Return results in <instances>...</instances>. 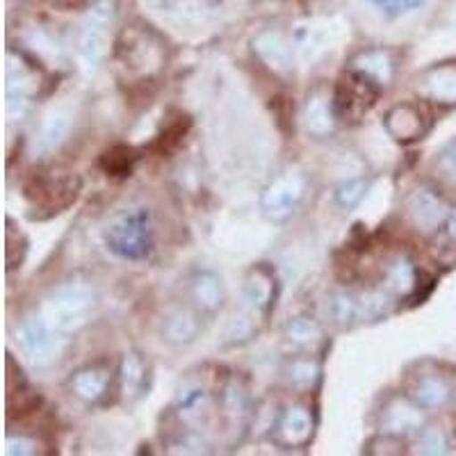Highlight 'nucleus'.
<instances>
[{
  "label": "nucleus",
  "instance_id": "nucleus-2",
  "mask_svg": "<svg viewBox=\"0 0 456 456\" xmlns=\"http://www.w3.org/2000/svg\"><path fill=\"white\" fill-rule=\"evenodd\" d=\"M381 96V83L370 73L354 69L345 73L333 94V117L342 121H358L377 105Z\"/></svg>",
  "mask_w": 456,
  "mask_h": 456
},
{
  "label": "nucleus",
  "instance_id": "nucleus-24",
  "mask_svg": "<svg viewBox=\"0 0 456 456\" xmlns=\"http://www.w3.org/2000/svg\"><path fill=\"white\" fill-rule=\"evenodd\" d=\"M447 228H450V235H452V238L456 240V210H454V213H452L450 222H447Z\"/></svg>",
  "mask_w": 456,
  "mask_h": 456
},
{
  "label": "nucleus",
  "instance_id": "nucleus-3",
  "mask_svg": "<svg viewBox=\"0 0 456 456\" xmlns=\"http://www.w3.org/2000/svg\"><path fill=\"white\" fill-rule=\"evenodd\" d=\"M26 197L35 206L46 208L51 213H60L67 206L76 201L80 192V181L71 174L67 176H55V174H35L26 183Z\"/></svg>",
  "mask_w": 456,
  "mask_h": 456
},
{
  "label": "nucleus",
  "instance_id": "nucleus-23",
  "mask_svg": "<svg viewBox=\"0 0 456 456\" xmlns=\"http://www.w3.org/2000/svg\"><path fill=\"white\" fill-rule=\"evenodd\" d=\"M441 167L443 171H445L447 178L456 181V142L450 146V149H445V153H443L441 158Z\"/></svg>",
  "mask_w": 456,
  "mask_h": 456
},
{
  "label": "nucleus",
  "instance_id": "nucleus-8",
  "mask_svg": "<svg viewBox=\"0 0 456 456\" xmlns=\"http://www.w3.org/2000/svg\"><path fill=\"white\" fill-rule=\"evenodd\" d=\"M409 210L413 215L415 224L425 228H436L441 226L447 219V206L438 194H434L431 190H418V192L411 197Z\"/></svg>",
  "mask_w": 456,
  "mask_h": 456
},
{
  "label": "nucleus",
  "instance_id": "nucleus-14",
  "mask_svg": "<svg viewBox=\"0 0 456 456\" xmlns=\"http://www.w3.org/2000/svg\"><path fill=\"white\" fill-rule=\"evenodd\" d=\"M165 331H167V338H169L171 342H187L197 336L199 324H197V320H194L192 313L178 311V313H174L169 320H167Z\"/></svg>",
  "mask_w": 456,
  "mask_h": 456
},
{
  "label": "nucleus",
  "instance_id": "nucleus-4",
  "mask_svg": "<svg viewBox=\"0 0 456 456\" xmlns=\"http://www.w3.org/2000/svg\"><path fill=\"white\" fill-rule=\"evenodd\" d=\"M19 342L23 352L35 361V363H46L57 354V338L44 320H26L19 329Z\"/></svg>",
  "mask_w": 456,
  "mask_h": 456
},
{
  "label": "nucleus",
  "instance_id": "nucleus-6",
  "mask_svg": "<svg viewBox=\"0 0 456 456\" xmlns=\"http://www.w3.org/2000/svg\"><path fill=\"white\" fill-rule=\"evenodd\" d=\"M388 126L390 135L399 142H413L418 137H422L427 133V119H425V112L422 108L413 103H404V105H397L393 112L388 114Z\"/></svg>",
  "mask_w": 456,
  "mask_h": 456
},
{
  "label": "nucleus",
  "instance_id": "nucleus-15",
  "mask_svg": "<svg viewBox=\"0 0 456 456\" xmlns=\"http://www.w3.org/2000/svg\"><path fill=\"white\" fill-rule=\"evenodd\" d=\"M144 381H146L144 361H142L137 354H130V356H126V361H124V393L130 395V397H135V395H140Z\"/></svg>",
  "mask_w": 456,
  "mask_h": 456
},
{
  "label": "nucleus",
  "instance_id": "nucleus-21",
  "mask_svg": "<svg viewBox=\"0 0 456 456\" xmlns=\"http://www.w3.org/2000/svg\"><path fill=\"white\" fill-rule=\"evenodd\" d=\"M422 447H425L429 454H441V452H445L447 447L445 436H443L438 429H429L425 436H422Z\"/></svg>",
  "mask_w": 456,
  "mask_h": 456
},
{
  "label": "nucleus",
  "instance_id": "nucleus-19",
  "mask_svg": "<svg viewBox=\"0 0 456 456\" xmlns=\"http://www.w3.org/2000/svg\"><path fill=\"white\" fill-rule=\"evenodd\" d=\"M372 3L377 10H381L388 16L409 14V12L420 10L425 5V0H372Z\"/></svg>",
  "mask_w": 456,
  "mask_h": 456
},
{
  "label": "nucleus",
  "instance_id": "nucleus-22",
  "mask_svg": "<svg viewBox=\"0 0 456 456\" xmlns=\"http://www.w3.org/2000/svg\"><path fill=\"white\" fill-rule=\"evenodd\" d=\"M288 331H290V336L295 338V340H311V338L317 333V327H315V324H313V322H308V320H304V317H299V320L292 322Z\"/></svg>",
  "mask_w": 456,
  "mask_h": 456
},
{
  "label": "nucleus",
  "instance_id": "nucleus-10",
  "mask_svg": "<svg viewBox=\"0 0 456 456\" xmlns=\"http://www.w3.org/2000/svg\"><path fill=\"white\" fill-rule=\"evenodd\" d=\"M108 384H110L108 372L99 368L80 370V372L71 379L73 393L78 395V397L87 399V402H96V399L105 393Z\"/></svg>",
  "mask_w": 456,
  "mask_h": 456
},
{
  "label": "nucleus",
  "instance_id": "nucleus-16",
  "mask_svg": "<svg viewBox=\"0 0 456 456\" xmlns=\"http://www.w3.org/2000/svg\"><path fill=\"white\" fill-rule=\"evenodd\" d=\"M260 51V55L270 62V67H276V69H285L288 67V48H285L283 39H281L279 35H272V32H267V35H263L258 39V46H256Z\"/></svg>",
  "mask_w": 456,
  "mask_h": 456
},
{
  "label": "nucleus",
  "instance_id": "nucleus-11",
  "mask_svg": "<svg viewBox=\"0 0 456 456\" xmlns=\"http://www.w3.org/2000/svg\"><path fill=\"white\" fill-rule=\"evenodd\" d=\"M311 415L306 409H292L281 422V434L285 436V441L297 445V443H306L311 436Z\"/></svg>",
  "mask_w": 456,
  "mask_h": 456
},
{
  "label": "nucleus",
  "instance_id": "nucleus-5",
  "mask_svg": "<svg viewBox=\"0 0 456 456\" xmlns=\"http://www.w3.org/2000/svg\"><path fill=\"white\" fill-rule=\"evenodd\" d=\"M112 23V5L108 0L99 3L89 12L83 30V53L89 60H99L105 53V42H108V30L105 28Z\"/></svg>",
  "mask_w": 456,
  "mask_h": 456
},
{
  "label": "nucleus",
  "instance_id": "nucleus-12",
  "mask_svg": "<svg viewBox=\"0 0 456 456\" xmlns=\"http://www.w3.org/2000/svg\"><path fill=\"white\" fill-rule=\"evenodd\" d=\"M222 283H219L217 276L201 274L194 281V299L206 311H215V308L222 306Z\"/></svg>",
  "mask_w": 456,
  "mask_h": 456
},
{
  "label": "nucleus",
  "instance_id": "nucleus-7",
  "mask_svg": "<svg viewBox=\"0 0 456 456\" xmlns=\"http://www.w3.org/2000/svg\"><path fill=\"white\" fill-rule=\"evenodd\" d=\"M301 197V183L297 176H285L267 190L263 199L265 213L274 219H283L292 213L295 203Z\"/></svg>",
  "mask_w": 456,
  "mask_h": 456
},
{
  "label": "nucleus",
  "instance_id": "nucleus-13",
  "mask_svg": "<svg viewBox=\"0 0 456 456\" xmlns=\"http://www.w3.org/2000/svg\"><path fill=\"white\" fill-rule=\"evenodd\" d=\"M133 165H135V151L130 146H114L101 158V167L110 176H128Z\"/></svg>",
  "mask_w": 456,
  "mask_h": 456
},
{
  "label": "nucleus",
  "instance_id": "nucleus-1",
  "mask_svg": "<svg viewBox=\"0 0 456 456\" xmlns=\"http://www.w3.org/2000/svg\"><path fill=\"white\" fill-rule=\"evenodd\" d=\"M105 244L114 256L140 263L153 254L156 228L146 208H126L110 219L105 228Z\"/></svg>",
  "mask_w": 456,
  "mask_h": 456
},
{
  "label": "nucleus",
  "instance_id": "nucleus-20",
  "mask_svg": "<svg viewBox=\"0 0 456 456\" xmlns=\"http://www.w3.org/2000/svg\"><path fill=\"white\" fill-rule=\"evenodd\" d=\"M365 194V185L361 181H354V183H347V185L340 187V192H338V201L342 203V206H354V203H358L361 199H363Z\"/></svg>",
  "mask_w": 456,
  "mask_h": 456
},
{
  "label": "nucleus",
  "instance_id": "nucleus-17",
  "mask_svg": "<svg viewBox=\"0 0 456 456\" xmlns=\"http://www.w3.org/2000/svg\"><path fill=\"white\" fill-rule=\"evenodd\" d=\"M447 399V386L441 379H425L418 386V402L422 406H438Z\"/></svg>",
  "mask_w": 456,
  "mask_h": 456
},
{
  "label": "nucleus",
  "instance_id": "nucleus-18",
  "mask_svg": "<svg viewBox=\"0 0 456 456\" xmlns=\"http://www.w3.org/2000/svg\"><path fill=\"white\" fill-rule=\"evenodd\" d=\"M187 130H190V119H187V117H183V114H178L176 121L162 130V135L158 137V144L162 146V151H167V153H169V151H174L178 144H181L183 137L187 135Z\"/></svg>",
  "mask_w": 456,
  "mask_h": 456
},
{
  "label": "nucleus",
  "instance_id": "nucleus-9",
  "mask_svg": "<svg viewBox=\"0 0 456 456\" xmlns=\"http://www.w3.org/2000/svg\"><path fill=\"white\" fill-rule=\"evenodd\" d=\"M425 87L431 99L438 103L454 105L456 103V64L431 69L425 76Z\"/></svg>",
  "mask_w": 456,
  "mask_h": 456
}]
</instances>
